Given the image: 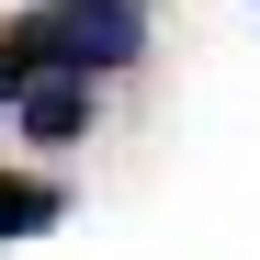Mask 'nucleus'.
<instances>
[{
	"label": "nucleus",
	"mask_w": 260,
	"mask_h": 260,
	"mask_svg": "<svg viewBox=\"0 0 260 260\" xmlns=\"http://www.w3.org/2000/svg\"><path fill=\"white\" fill-rule=\"evenodd\" d=\"M147 46L136 0H57V12L0 23V102H23L34 79H79V68H124Z\"/></svg>",
	"instance_id": "obj_1"
},
{
	"label": "nucleus",
	"mask_w": 260,
	"mask_h": 260,
	"mask_svg": "<svg viewBox=\"0 0 260 260\" xmlns=\"http://www.w3.org/2000/svg\"><path fill=\"white\" fill-rule=\"evenodd\" d=\"M12 113H23V136H34V147H68V136H91V91H79V79H34Z\"/></svg>",
	"instance_id": "obj_2"
},
{
	"label": "nucleus",
	"mask_w": 260,
	"mask_h": 260,
	"mask_svg": "<svg viewBox=\"0 0 260 260\" xmlns=\"http://www.w3.org/2000/svg\"><path fill=\"white\" fill-rule=\"evenodd\" d=\"M68 215V192L57 181H34V170H0V238H46Z\"/></svg>",
	"instance_id": "obj_3"
},
{
	"label": "nucleus",
	"mask_w": 260,
	"mask_h": 260,
	"mask_svg": "<svg viewBox=\"0 0 260 260\" xmlns=\"http://www.w3.org/2000/svg\"><path fill=\"white\" fill-rule=\"evenodd\" d=\"M46 12H57V0H46Z\"/></svg>",
	"instance_id": "obj_4"
}]
</instances>
